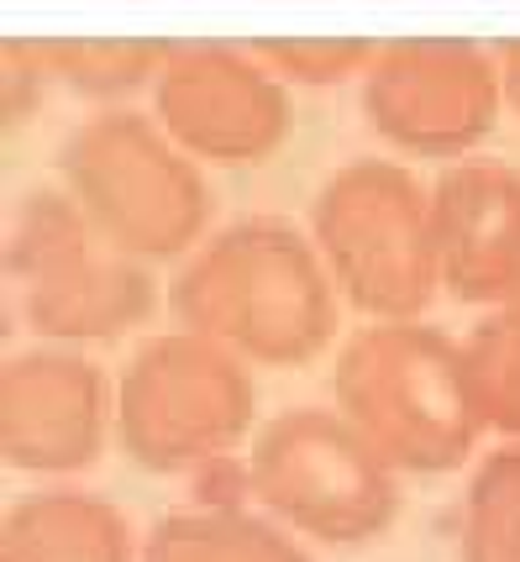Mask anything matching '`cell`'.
I'll use <instances>...</instances> for the list:
<instances>
[{
	"label": "cell",
	"instance_id": "5bb4252c",
	"mask_svg": "<svg viewBox=\"0 0 520 562\" xmlns=\"http://www.w3.org/2000/svg\"><path fill=\"white\" fill-rule=\"evenodd\" d=\"M100 247V232L90 226L84 205H79L64 184L58 190H26L16 216H11V232H5V269L16 284H37L48 273L79 263L84 252Z\"/></svg>",
	"mask_w": 520,
	"mask_h": 562
},
{
	"label": "cell",
	"instance_id": "e0dca14e",
	"mask_svg": "<svg viewBox=\"0 0 520 562\" xmlns=\"http://www.w3.org/2000/svg\"><path fill=\"white\" fill-rule=\"evenodd\" d=\"M463 363H468L473 405L489 431L520 441V316L516 311H489V316L463 337Z\"/></svg>",
	"mask_w": 520,
	"mask_h": 562
},
{
	"label": "cell",
	"instance_id": "6da1fadb",
	"mask_svg": "<svg viewBox=\"0 0 520 562\" xmlns=\"http://www.w3.org/2000/svg\"><path fill=\"white\" fill-rule=\"evenodd\" d=\"M337 300L316 243L279 216H242L211 232L169 284L179 326L269 368L316 358L337 331Z\"/></svg>",
	"mask_w": 520,
	"mask_h": 562
},
{
	"label": "cell",
	"instance_id": "9c48e42d",
	"mask_svg": "<svg viewBox=\"0 0 520 562\" xmlns=\"http://www.w3.org/2000/svg\"><path fill=\"white\" fill-rule=\"evenodd\" d=\"M116 390L69 347L16 352L0 373V452L22 473H79L100 458Z\"/></svg>",
	"mask_w": 520,
	"mask_h": 562
},
{
	"label": "cell",
	"instance_id": "3957f363",
	"mask_svg": "<svg viewBox=\"0 0 520 562\" xmlns=\"http://www.w3.org/2000/svg\"><path fill=\"white\" fill-rule=\"evenodd\" d=\"M64 190L84 205L100 243L137 258H179L205 243L211 190L200 164L158 126V116L111 105L64 137Z\"/></svg>",
	"mask_w": 520,
	"mask_h": 562
},
{
	"label": "cell",
	"instance_id": "30bf717a",
	"mask_svg": "<svg viewBox=\"0 0 520 562\" xmlns=\"http://www.w3.org/2000/svg\"><path fill=\"white\" fill-rule=\"evenodd\" d=\"M442 284L463 305H505L520 273V173L499 158H457L431 184Z\"/></svg>",
	"mask_w": 520,
	"mask_h": 562
},
{
	"label": "cell",
	"instance_id": "7a4b0ae2",
	"mask_svg": "<svg viewBox=\"0 0 520 562\" xmlns=\"http://www.w3.org/2000/svg\"><path fill=\"white\" fill-rule=\"evenodd\" d=\"M331 394L395 473L463 468L484 431L463 342L426 321H369L337 352Z\"/></svg>",
	"mask_w": 520,
	"mask_h": 562
},
{
	"label": "cell",
	"instance_id": "8fae6325",
	"mask_svg": "<svg viewBox=\"0 0 520 562\" xmlns=\"http://www.w3.org/2000/svg\"><path fill=\"white\" fill-rule=\"evenodd\" d=\"M158 279L148 263L126 258L116 247H95L79 263L48 273L37 284H22V316L32 331L53 342H105L126 326L152 316Z\"/></svg>",
	"mask_w": 520,
	"mask_h": 562
},
{
	"label": "cell",
	"instance_id": "2e32d148",
	"mask_svg": "<svg viewBox=\"0 0 520 562\" xmlns=\"http://www.w3.org/2000/svg\"><path fill=\"white\" fill-rule=\"evenodd\" d=\"M169 48L173 43H158V37H53V43H37L43 69L53 79H64L69 90L95 100L132 95L137 85L158 79Z\"/></svg>",
	"mask_w": 520,
	"mask_h": 562
},
{
	"label": "cell",
	"instance_id": "5b68a950",
	"mask_svg": "<svg viewBox=\"0 0 520 562\" xmlns=\"http://www.w3.org/2000/svg\"><path fill=\"white\" fill-rule=\"evenodd\" d=\"M258 390L248 358L190 326L158 331L122 363L116 437L148 473H184L226 458L252 431Z\"/></svg>",
	"mask_w": 520,
	"mask_h": 562
},
{
	"label": "cell",
	"instance_id": "9a60e30c",
	"mask_svg": "<svg viewBox=\"0 0 520 562\" xmlns=\"http://www.w3.org/2000/svg\"><path fill=\"white\" fill-rule=\"evenodd\" d=\"M457 562H520V441L484 452L463 490Z\"/></svg>",
	"mask_w": 520,
	"mask_h": 562
},
{
	"label": "cell",
	"instance_id": "ac0fdd59",
	"mask_svg": "<svg viewBox=\"0 0 520 562\" xmlns=\"http://www.w3.org/2000/svg\"><path fill=\"white\" fill-rule=\"evenodd\" d=\"M258 53L269 58L279 79L295 85H342V79H363L373 64L378 43L373 37H263Z\"/></svg>",
	"mask_w": 520,
	"mask_h": 562
},
{
	"label": "cell",
	"instance_id": "7c38bea8",
	"mask_svg": "<svg viewBox=\"0 0 520 562\" xmlns=\"http://www.w3.org/2000/svg\"><path fill=\"white\" fill-rule=\"evenodd\" d=\"M0 562H143V547L111 499L37 490L0 520Z\"/></svg>",
	"mask_w": 520,
	"mask_h": 562
},
{
	"label": "cell",
	"instance_id": "4fadbf2b",
	"mask_svg": "<svg viewBox=\"0 0 520 562\" xmlns=\"http://www.w3.org/2000/svg\"><path fill=\"white\" fill-rule=\"evenodd\" d=\"M143 562H310L290 526L242 505L169 510L143 537Z\"/></svg>",
	"mask_w": 520,
	"mask_h": 562
},
{
	"label": "cell",
	"instance_id": "8992f818",
	"mask_svg": "<svg viewBox=\"0 0 520 562\" xmlns=\"http://www.w3.org/2000/svg\"><path fill=\"white\" fill-rule=\"evenodd\" d=\"M248 494L299 537L352 547L399 515L395 468L358 437L342 411L290 405L258 426L248 447Z\"/></svg>",
	"mask_w": 520,
	"mask_h": 562
},
{
	"label": "cell",
	"instance_id": "52a82bcc",
	"mask_svg": "<svg viewBox=\"0 0 520 562\" xmlns=\"http://www.w3.org/2000/svg\"><path fill=\"white\" fill-rule=\"evenodd\" d=\"M505 85H499L495 48L473 37H389L378 43L363 74V116L384 143L405 153L457 158L489 137Z\"/></svg>",
	"mask_w": 520,
	"mask_h": 562
},
{
	"label": "cell",
	"instance_id": "277c9868",
	"mask_svg": "<svg viewBox=\"0 0 520 562\" xmlns=\"http://www.w3.org/2000/svg\"><path fill=\"white\" fill-rule=\"evenodd\" d=\"M310 243L369 321H421L442 290L431 190L395 158H347L310 200Z\"/></svg>",
	"mask_w": 520,
	"mask_h": 562
},
{
	"label": "cell",
	"instance_id": "ba28073f",
	"mask_svg": "<svg viewBox=\"0 0 520 562\" xmlns=\"http://www.w3.org/2000/svg\"><path fill=\"white\" fill-rule=\"evenodd\" d=\"M158 126L190 158L252 164L290 137V90L269 58L222 37L173 43L152 79Z\"/></svg>",
	"mask_w": 520,
	"mask_h": 562
},
{
	"label": "cell",
	"instance_id": "ffe728a7",
	"mask_svg": "<svg viewBox=\"0 0 520 562\" xmlns=\"http://www.w3.org/2000/svg\"><path fill=\"white\" fill-rule=\"evenodd\" d=\"M499 311H516V316H520V273H516V290H510V300H505Z\"/></svg>",
	"mask_w": 520,
	"mask_h": 562
},
{
	"label": "cell",
	"instance_id": "d6986e66",
	"mask_svg": "<svg viewBox=\"0 0 520 562\" xmlns=\"http://www.w3.org/2000/svg\"><path fill=\"white\" fill-rule=\"evenodd\" d=\"M495 64H499V85H505V105L520 116V37L495 43Z\"/></svg>",
	"mask_w": 520,
	"mask_h": 562
}]
</instances>
